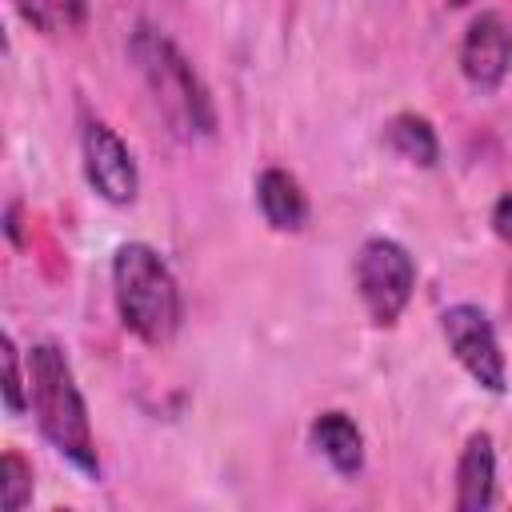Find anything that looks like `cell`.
Returning <instances> with one entry per match:
<instances>
[{"label":"cell","mask_w":512,"mask_h":512,"mask_svg":"<svg viewBox=\"0 0 512 512\" xmlns=\"http://www.w3.org/2000/svg\"><path fill=\"white\" fill-rule=\"evenodd\" d=\"M128 56L152 96V104L160 108V116L168 120V128L184 140L192 136H212L216 132V108L208 88L200 84L196 68L184 60V52L152 24H136L132 40H128Z\"/></svg>","instance_id":"obj_2"},{"label":"cell","mask_w":512,"mask_h":512,"mask_svg":"<svg viewBox=\"0 0 512 512\" xmlns=\"http://www.w3.org/2000/svg\"><path fill=\"white\" fill-rule=\"evenodd\" d=\"M448 4H452V8H464V4H472V0H448Z\"/></svg>","instance_id":"obj_16"},{"label":"cell","mask_w":512,"mask_h":512,"mask_svg":"<svg viewBox=\"0 0 512 512\" xmlns=\"http://www.w3.org/2000/svg\"><path fill=\"white\" fill-rule=\"evenodd\" d=\"M312 448L340 472V476H356L364 468V436L356 428V420L348 412H320L308 428Z\"/></svg>","instance_id":"obj_10"},{"label":"cell","mask_w":512,"mask_h":512,"mask_svg":"<svg viewBox=\"0 0 512 512\" xmlns=\"http://www.w3.org/2000/svg\"><path fill=\"white\" fill-rule=\"evenodd\" d=\"M112 296L124 328L160 348L180 328V288L164 256L140 240H128L112 256Z\"/></svg>","instance_id":"obj_3"},{"label":"cell","mask_w":512,"mask_h":512,"mask_svg":"<svg viewBox=\"0 0 512 512\" xmlns=\"http://www.w3.org/2000/svg\"><path fill=\"white\" fill-rule=\"evenodd\" d=\"M80 156H84V176L100 200H108V204H132L136 200V192H140L136 160H132L128 144L104 120L84 124Z\"/></svg>","instance_id":"obj_6"},{"label":"cell","mask_w":512,"mask_h":512,"mask_svg":"<svg viewBox=\"0 0 512 512\" xmlns=\"http://www.w3.org/2000/svg\"><path fill=\"white\" fill-rule=\"evenodd\" d=\"M440 332H444L452 356L460 360V368H464L480 388H488V392H496V396L508 388V364H504L496 328H492V320H488L476 304H452V308H444Z\"/></svg>","instance_id":"obj_5"},{"label":"cell","mask_w":512,"mask_h":512,"mask_svg":"<svg viewBox=\"0 0 512 512\" xmlns=\"http://www.w3.org/2000/svg\"><path fill=\"white\" fill-rule=\"evenodd\" d=\"M492 228L504 244H512V192H504L496 204H492Z\"/></svg>","instance_id":"obj_15"},{"label":"cell","mask_w":512,"mask_h":512,"mask_svg":"<svg viewBox=\"0 0 512 512\" xmlns=\"http://www.w3.org/2000/svg\"><path fill=\"white\" fill-rule=\"evenodd\" d=\"M0 356H4V408L12 416H20L28 408V384L20 376V352H16V340L8 332L0 340Z\"/></svg>","instance_id":"obj_14"},{"label":"cell","mask_w":512,"mask_h":512,"mask_svg":"<svg viewBox=\"0 0 512 512\" xmlns=\"http://www.w3.org/2000/svg\"><path fill=\"white\" fill-rule=\"evenodd\" d=\"M512 64V28L500 12H480L460 44V72L476 92H496Z\"/></svg>","instance_id":"obj_7"},{"label":"cell","mask_w":512,"mask_h":512,"mask_svg":"<svg viewBox=\"0 0 512 512\" xmlns=\"http://www.w3.org/2000/svg\"><path fill=\"white\" fill-rule=\"evenodd\" d=\"M384 144H388L400 160H408V164H416V168H432V164L440 160L436 128H432L424 116H416V112H396V116L384 124Z\"/></svg>","instance_id":"obj_11"},{"label":"cell","mask_w":512,"mask_h":512,"mask_svg":"<svg viewBox=\"0 0 512 512\" xmlns=\"http://www.w3.org/2000/svg\"><path fill=\"white\" fill-rule=\"evenodd\" d=\"M24 24H32L44 36H68L80 32L88 20V0H12Z\"/></svg>","instance_id":"obj_12"},{"label":"cell","mask_w":512,"mask_h":512,"mask_svg":"<svg viewBox=\"0 0 512 512\" xmlns=\"http://www.w3.org/2000/svg\"><path fill=\"white\" fill-rule=\"evenodd\" d=\"M356 288H360V300H364L372 324H380V328L396 324L416 288V264H412L408 248L388 236L364 240L356 252Z\"/></svg>","instance_id":"obj_4"},{"label":"cell","mask_w":512,"mask_h":512,"mask_svg":"<svg viewBox=\"0 0 512 512\" xmlns=\"http://www.w3.org/2000/svg\"><path fill=\"white\" fill-rule=\"evenodd\" d=\"M256 204L276 232H300L308 220V196L300 180L284 168H264L256 176Z\"/></svg>","instance_id":"obj_9"},{"label":"cell","mask_w":512,"mask_h":512,"mask_svg":"<svg viewBox=\"0 0 512 512\" xmlns=\"http://www.w3.org/2000/svg\"><path fill=\"white\" fill-rule=\"evenodd\" d=\"M0 472H4V508L20 512L28 504V496H32V464L20 452H4Z\"/></svg>","instance_id":"obj_13"},{"label":"cell","mask_w":512,"mask_h":512,"mask_svg":"<svg viewBox=\"0 0 512 512\" xmlns=\"http://www.w3.org/2000/svg\"><path fill=\"white\" fill-rule=\"evenodd\" d=\"M496 500V452L488 432H472L456 464V508L484 512Z\"/></svg>","instance_id":"obj_8"},{"label":"cell","mask_w":512,"mask_h":512,"mask_svg":"<svg viewBox=\"0 0 512 512\" xmlns=\"http://www.w3.org/2000/svg\"><path fill=\"white\" fill-rule=\"evenodd\" d=\"M28 404H32V416H36L44 440L64 460H72L80 472L100 476V456H96V440H92V424H88V404L76 388L68 356L48 340L28 352Z\"/></svg>","instance_id":"obj_1"}]
</instances>
